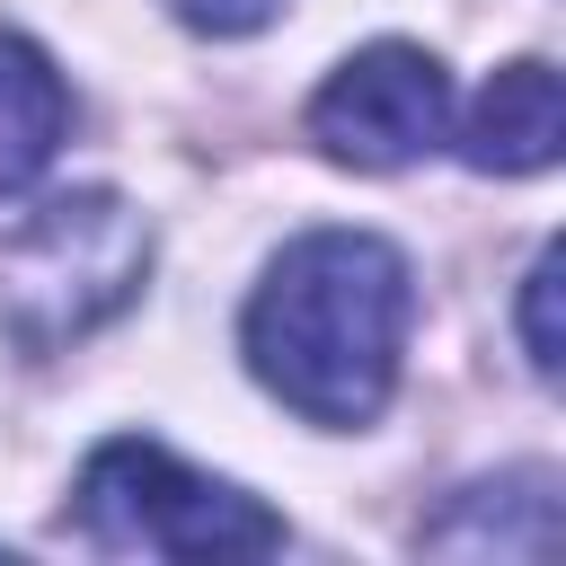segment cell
I'll return each mask as SVG.
<instances>
[{
    "mask_svg": "<svg viewBox=\"0 0 566 566\" xmlns=\"http://www.w3.org/2000/svg\"><path fill=\"white\" fill-rule=\"evenodd\" d=\"M142 274H150V230L115 195H71L0 265V318L27 345H62V336H88L106 310H124Z\"/></svg>",
    "mask_w": 566,
    "mask_h": 566,
    "instance_id": "obj_3",
    "label": "cell"
},
{
    "mask_svg": "<svg viewBox=\"0 0 566 566\" xmlns=\"http://www.w3.org/2000/svg\"><path fill=\"white\" fill-rule=\"evenodd\" d=\"M71 133V88L44 44L0 27V195H27Z\"/></svg>",
    "mask_w": 566,
    "mask_h": 566,
    "instance_id": "obj_7",
    "label": "cell"
},
{
    "mask_svg": "<svg viewBox=\"0 0 566 566\" xmlns=\"http://www.w3.org/2000/svg\"><path fill=\"white\" fill-rule=\"evenodd\" d=\"M416 274L371 230H301L239 310V354L265 398L318 433H363L407 363Z\"/></svg>",
    "mask_w": 566,
    "mask_h": 566,
    "instance_id": "obj_1",
    "label": "cell"
},
{
    "mask_svg": "<svg viewBox=\"0 0 566 566\" xmlns=\"http://www.w3.org/2000/svg\"><path fill=\"white\" fill-rule=\"evenodd\" d=\"M71 522L88 548L106 557H186V566H221V557H274L283 548V513H265L248 486L177 460L168 442L115 433L88 451L80 486H71Z\"/></svg>",
    "mask_w": 566,
    "mask_h": 566,
    "instance_id": "obj_2",
    "label": "cell"
},
{
    "mask_svg": "<svg viewBox=\"0 0 566 566\" xmlns=\"http://www.w3.org/2000/svg\"><path fill=\"white\" fill-rule=\"evenodd\" d=\"M557 142H566V106H557V71H548V62H504V71L478 88L469 124H460L469 168H495V177L548 168Z\"/></svg>",
    "mask_w": 566,
    "mask_h": 566,
    "instance_id": "obj_6",
    "label": "cell"
},
{
    "mask_svg": "<svg viewBox=\"0 0 566 566\" xmlns=\"http://www.w3.org/2000/svg\"><path fill=\"white\" fill-rule=\"evenodd\" d=\"M292 0H168V18L177 27H195V35H256V27H274Z\"/></svg>",
    "mask_w": 566,
    "mask_h": 566,
    "instance_id": "obj_9",
    "label": "cell"
},
{
    "mask_svg": "<svg viewBox=\"0 0 566 566\" xmlns=\"http://www.w3.org/2000/svg\"><path fill=\"white\" fill-rule=\"evenodd\" d=\"M557 248H539L531 256V274H522V354H531V371L539 380H557V363H566V336H557Z\"/></svg>",
    "mask_w": 566,
    "mask_h": 566,
    "instance_id": "obj_8",
    "label": "cell"
},
{
    "mask_svg": "<svg viewBox=\"0 0 566 566\" xmlns=\"http://www.w3.org/2000/svg\"><path fill=\"white\" fill-rule=\"evenodd\" d=\"M301 124L336 168L389 177V168H407V159L451 142V71L424 44H363L318 80Z\"/></svg>",
    "mask_w": 566,
    "mask_h": 566,
    "instance_id": "obj_4",
    "label": "cell"
},
{
    "mask_svg": "<svg viewBox=\"0 0 566 566\" xmlns=\"http://www.w3.org/2000/svg\"><path fill=\"white\" fill-rule=\"evenodd\" d=\"M424 548L442 557H548L557 548V478L548 469H504V478H478L460 486L424 531Z\"/></svg>",
    "mask_w": 566,
    "mask_h": 566,
    "instance_id": "obj_5",
    "label": "cell"
}]
</instances>
